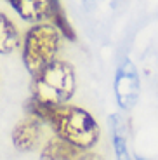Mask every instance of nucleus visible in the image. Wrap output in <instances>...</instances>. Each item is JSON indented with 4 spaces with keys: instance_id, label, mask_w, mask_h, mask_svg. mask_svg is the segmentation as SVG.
<instances>
[{
    "instance_id": "obj_1",
    "label": "nucleus",
    "mask_w": 158,
    "mask_h": 160,
    "mask_svg": "<svg viewBox=\"0 0 158 160\" xmlns=\"http://www.w3.org/2000/svg\"><path fill=\"white\" fill-rule=\"evenodd\" d=\"M26 110L32 117L51 125L57 138L82 150H91L99 139V125L91 113L78 106H49L32 98L26 104Z\"/></svg>"
},
{
    "instance_id": "obj_9",
    "label": "nucleus",
    "mask_w": 158,
    "mask_h": 160,
    "mask_svg": "<svg viewBox=\"0 0 158 160\" xmlns=\"http://www.w3.org/2000/svg\"><path fill=\"white\" fill-rule=\"evenodd\" d=\"M111 131H113V144H115V153L118 160H132L129 146H127V131L123 118L120 115H113L111 118Z\"/></svg>"
},
{
    "instance_id": "obj_10",
    "label": "nucleus",
    "mask_w": 158,
    "mask_h": 160,
    "mask_svg": "<svg viewBox=\"0 0 158 160\" xmlns=\"http://www.w3.org/2000/svg\"><path fill=\"white\" fill-rule=\"evenodd\" d=\"M49 19L52 21V24H54L56 28L59 30L61 35H64L70 40H75V30L71 28V24L68 23V19H66V16H64V11H63L61 5H57V7L52 11V14H51Z\"/></svg>"
},
{
    "instance_id": "obj_3",
    "label": "nucleus",
    "mask_w": 158,
    "mask_h": 160,
    "mask_svg": "<svg viewBox=\"0 0 158 160\" xmlns=\"http://www.w3.org/2000/svg\"><path fill=\"white\" fill-rule=\"evenodd\" d=\"M61 45V33L54 24L38 23L28 30L23 42V61L32 75L40 73L56 61Z\"/></svg>"
},
{
    "instance_id": "obj_11",
    "label": "nucleus",
    "mask_w": 158,
    "mask_h": 160,
    "mask_svg": "<svg viewBox=\"0 0 158 160\" xmlns=\"http://www.w3.org/2000/svg\"><path fill=\"white\" fill-rule=\"evenodd\" d=\"M136 160H144V158H136Z\"/></svg>"
},
{
    "instance_id": "obj_5",
    "label": "nucleus",
    "mask_w": 158,
    "mask_h": 160,
    "mask_svg": "<svg viewBox=\"0 0 158 160\" xmlns=\"http://www.w3.org/2000/svg\"><path fill=\"white\" fill-rule=\"evenodd\" d=\"M42 139V122L35 117H28L21 120L12 131V143L21 152H32L38 146Z\"/></svg>"
},
{
    "instance_id": "obj_8",
    "label": "nucleus",
    "mask_w": 158,
    "mask_h": 160,
    "mask_svg": "<svg viewBox=\"0 0 158 160\" xmlns=\"http://www.w3.org/2000/svg\"><path fill=\"white\" fill-rule=\"evenodd\" d=\"M19 44L21 38L16 26L5 14L0 12V54H9V52L16 51Z\"/></svg>"
},
{
    "instance_id": "obj_6",
    "label": "nucleus",
    "mask_w": 158,
    "mask_h": 160,
    "mask_svg": "<svg viewBox=\"0 0 158 160\" xmlns=\"http://www.w3.org/2000/svg\"><path fill=\"white\" fill-rule=\"evenodd\" d=\"M7 2L26 21L49 19L52 11L61 5L59 0H7Z\"/></svg>"
},
{
    "instance_id": "obj_4",
    "label": "nucleus",
    "mask_w": 158,
    "mask_h": 160,
    "mask_svg": "<svg viewBox=\"0 0 158 160\" xmlns=\"http://www.w3.org/2000/svg\"><path fill=\"white\" fill-rule=\"evenodd\" d=\"M115 96L123 110L132 108L139 98V73L131 59H123L115 77Z\"/></svg>"
},
{
    "instance_id": "obj_2",
    "label": "nucleus",
    "mask_w": 158,
    "mask_h": 160,
    "mask_svg": "<svg viewBox=\"0 0 158 160\" xmlns=\"http://www.w3.org/2000/svg\"><path fill=\"white\" fill-rule=\"evenodd\" d=\"M75 91V72L64 61H52L32 80V98L49 106L64 104Z\"/></svg>"
},
{
    "instance_id": "obj_7",
    "label": "nucleus",
    "mask_w": 158,
    "mask_h": 160,
    "mask_svg": "<svg viewBox=\"0 0 158 160\" xmlns=\"http://www.w3.org/2000/svg\"><path fill=\"white\" fill-rule=\"evenodd\" d=\"M87 150H82L61 138H52L40 153V160H85Z\"/></svg>"
}]
</instances>
